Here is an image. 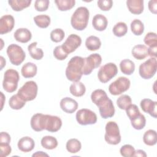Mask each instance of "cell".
Listing matches in <instances>:
<instances>
[{
  "label": "cell",
  "instance_id": "cell-43",
  "mask_svg": "<svg viewBox=\"0 0 157 157\" xmlns=\"http://www.w3.org/2000/svg\"><path fill=\"white\" fill-rule=\"evenodd\" d=\"M120 152L121 156L124 157H132L134 156L135 149L133 146L129 144H126L122 146L120 150Z\"/></svg>",
  "mask_w": 157,
  "mask_h": 157
},
{
  "label": "cell",
  "instance_id": "cell-31",
  "mask_svg": "<svg viewBox=\"0 0 157 157\" xmlns=\"http://www.w3.org/2000/svg\"><path fill=\"white\" fill-rule=\"evenodd\" d=\"M40 144L44 148L47 150H53L57 147L58 140L53 136H46L42 138Z\"/></svg>",
  "mask_w": 157,
  "mask_h": 157
},
{
  "label": "cell",
  "instance_id": "cell-27",
  "mask_svg": "<svg viewBox=\"0 0 157 157\" xmlns=\"http://www.w3.org/2000/svg\"><path fill=\"white\" fill-rule=\"evenodd\" d=\"M8 3L14 11L18 12L28 7L31 3V0H9Z\"/></svg>",
  "mask_w": 157,
  "mask_h": 157
},
{
  "label": "cell",
  "instance_id": "cell-15",
  "mask_svg": "<svg viewBox=\"0 0 157 157\" xmlns=\"http://www.w3.org/2000/svg\"><path fill=\"white\" fill-rule=\"evenodd\" d=\"M15 25V20L11 15H5L0 18V34L10 32Z\"/></svg>",
  "mask_w": 157,
  "mask_h": 157
},
{
  "label": "cell",
  "instance_id": "cell-16",
  "mask_svg": "<svg viewBox=\"0 0 157 157\" xmlns=\"http://www.w3.org/2000/svg\"><path fill=\"white\" fill-rule=\"evenodd\" d=\"M156 105V101H153L151 99L147 98L142 99L140 103L142 110L155 118H156L157 117Z\"/></svg>",
  "mask_w": 157,
  "mask_h": 157
},
{
  "label": "cell",
  "instance_id": "cell-1",
  "mask_svg": "<svg viewBox=\"0 0 157 157\" xmlns=\"http://www.w3.org/2000/svg\"><path fill=\"white\" fill-rule=\"evenodd\" d=\"M84 61V58L78 56H74L69 60L66 69V76L69 80L73 82L80 81L83 75Z\"/></svg>",
  "mask_w": 157,
  "mask_h": 157
},
{
  "label": "cell",
  "instance_id": "cell-14",
  "mask_svg": "<svg viewBox=\"0 0 157 157\" xmlns=\"http://www.w3.org/2000/svg\"><path fill=\"white\" fill-rule=\"evenodd\" d=\"M44 126L45 130L51 132H55L61 129L62 121L57 116L45 115Z\"/></svg>",
  "mask_w": 157,
  "mask_h": 157
},
{
  "label": "cell",
  "instance_id": "cell-48",
  "mask_svg": "<svg viewBox=\"0 0 157 157\" xmlns=\"http://www.w3.org/2000/svg\"><path fill=\"white\" fill-rule=\"evenodd\" d=\"M10 136L6 132H1L0 134V143L10 144Z\"/></svg>",
  "mask_w": 157,
  "mask_h": 157
},
{
  "label": "cell",
  "instance_id": "cell-53",
  "mask_svg": "<svg viewBox=\"0 0 157 157\" xmlns=\"http://www.w3.org/2000/svg\"><path fill=\"white\" fill-rule=\"evenodd\" d=\"M0 60H1V70L3 69V67L6 66V59L4 58L3 56H0Z\"/></svg>",
  "mask_w": 157,
  "mask_h": 157
},
{
  "label": "cell",
  "instance_id": "cell-25",
  "mask_svg": "<svg viewBox=\"0 0 157 157\" xmlns=\"http://www.w3.org/2000/svg\"><path fill=\"white\" fill-rule=\"evenodd\" d=\"M69 91L74 96L81 97L85 93L86 88L83 83L80 82H75L71 85Z\"/></svg>",
  "mask_w": 157,
  "mask_h": 157
},
{
  "label": "cell",
  "instance_id": "cell-50",
  "mask_svg": "<svg viewBox=\"0 0 157 157\" xmlns=\"http://www.w3.org/2000/svg\"><path fill=\"white\" fill-rule=\"evenodd\" d=\"M156 50H157V45L150 47L148 48V55L156 58Z\"/></svg>",
  "mask_w": 157,
  "mask_h": 157
},
{
  "label": "cell",
  "instance_id": "cell-6",
  "mask_svg": "<svg viewBox=\"0 0 157 157\" xmlns=\"http://www.w3.org/2000/svg\"><path fill=\"white\" fill-rule=\"evenodd\" d=\"M6 52L10 62L15 66H19L26 58V54L23 48L17 44H12L9 45Z\"/></svg>",
  "mask_w": 157,
  "mask_h": 157
},
{
  "label": "cell",
  "instance_id": "cell-29",
  "mask_svg": "<svg viewBox=\"0 0 157 157\" xmlns=\"http://www.w3.org/2000/svg\"><path fill=\"white\" fill-rule=\"evenodd\" d=\"M37 44V42H32L28 45V50L31 58L36 60H40L44 56V52L41 48H38L36 47Z\"/></svg>",
  "mask_w": 157,
  "mask_h": 157
},
{
  "label": "cell",
  "instance_id": "cell-54",
  "mask_svg": "<svg viewBox=\"0 0 157 157\" xmlns=\"http://www.w3.org/2000/svg\"><path fill=\"white\" fill-rule=\"evenodd\" d=\"M5 96H4V95L3 94V93L2 92H1V104H2V105H1V110H2V108H3V104H4V101H3V100H5Z\"/></svg>",
  "mask_w": 157,
  "mask_h": 157
},
{
  "label": "cell",
  "instance_id": "cell-37",
  "mask_svg": "<svg viewBox=\"0 0 157 157\" xmlns=\"http://www.w3.org/2000/svg\"><path fill=\"white\" fill-rule=\"evenodd\" d=\"M113 34L118 37L124 36L128 32V26L124 22H118L113 28Z\"/></svg>",
  "mask_w": 157,
  "mask_h": 157
},
{
  "label": "cell",
  "instance_id": "cell-3",
  "mask_svg": "<svg viewBox=\"0 0 157 157\" xmlns=\"http://www.w3.org/2000/svg\"><path fill=\"white\" fill-rule=\"evenodd\" d=\"M20 80V76L18 71L15 69H9L6 71L4 75L2 82V87L4 90L8 93L14 92L17 87Z\"/></svg>",
  "mask_w": 157,
  "mask_h": 157
},
{
  "label": "cell",
  "instance_id": "cell-36",
  "mask_svg": "<svg viewBox=\"0 0 157 157\" xmlns=\"http://www.w3.org/2000/svg\"><path fill=\"white\" fill-rule=\"evenodd\" d=\"M131 30L136 36H140L144 31V23L139 19H134L131 23Z\"/></svg>",
  "mask_w": 157,
  "mask_h": 157
},
{
  "label": "cell",
  "instance_id": "cell-28",
  "mask_svg": "<svg viewBox=\"0 0 157 157\" xmlns=\"http://www.w3.org/2000/svg\"><path fill=\"white\" fill-rule=\"evenodd\" d=\"M85 46L90 51H96L101 47V42L99 37L95 36H90L85 40Z\"/></svg>",
  "mask_w": 157,
  "mask_h": 157
},
{
  "label": "cell",
  "instance_id": "cell-4",
  "mask_svg": "<svg viewBox=\"0 0 157 157\" xmlns=\"http://www.w3.org/2000/svg\"><path fill=\"white\" fill-rule=\"evenodd\" d=\"M104 139L106 142L110 145H117L121 142L120 129L116 122L110 121L107 123Z\"/></svg>",
  "mask_w": 157,
  "mask_h": 157
},
{
  "label": "cell",
  "instance_id": "cell-2",
  "mask_svg": "<svg viewBox=\"0 0 157 157\" xmlns=\"http://www.w3.org/2000/svg\"><path fill=\"white\" fill-rule=\"evenodd\" d=\"M89 17L88 9L85 7H79L77 8L71 17V26L77 31H83L87 26Z\"/></svg>",
  "mask_w": 157,
  "mask_h": 157
},
{
  "label": "cell",
  "instance_id": "cell-21",
  "mask_svg": "<svg viewBox=\"0 0 157 157\" xmlns=\"http://www.w3.org/2000/svg\"><path fill=\"white\" fill-rule=\"evenodd\" d=\"M108 24L107 18L102 14L95 15L92 20V25L93 28L99 31H104Z\"/></svg>",
  "mask_w": 157,
  "mask_h": 157
},
{
  "label": "cell",
  "instance_id": "cell-35",
  "mask_svg": "<svg viewBox=\"0 0 157 157\" xmlns=\"http://www.w3.org/2000/svg\"><path fill=\"white\" fill-rule=\"evenodd\" d=\"M58 9L60 11H67L73 8L75 4V0H55Z\"/></svg>",
  "mask_w": 157,
  "mask_h": 157
},
{
  "label": "cell",
  "instance_id": "cell-45",
  "mask_svg": "<svg viewBox=\"0 0 157 157\" xmlns=\"http://www.w3.org/2000/svg\"><path fill=\"white\" fill-rule=\"evenodd\" d=\"M49 4L48 0H36L34 3V7L37 11L44 12L48 9Z\"/></svg>",
  "mask_w": 157,
  "mask_h": 157
},
{
  "label": "cell",
  "instance_id": "cell-46",
  "mask_svg": "<svg viewBox=\"0 0 157 157\" xmlns=\"http://www.w3.org/2000/svg\"><path fill=\"white\" fill-rule=\"evenodd\" d=\"M97 4L101 10L103 11H108L112 8L113 1L112 0H99L97 2Z\"/></svg>",
  "mask_w": 157,
  "mask_h": 157
},
{
  "label": "cell",
  "instance_id": "cell-5",
  "mask_svg": "<svg viewBox=\"0 0 157 157\" xmlns=\"http://www.w3.org/2000/svg\"><path fill=\"white\" fill-rule=\"evenodd\" d=\"M38 87L34 81L26 82L18 91L17 94L25 102L34 100L37 94Z\"/></svg>",
  "mask_w": 157,
  "mask_h": 157
},
{
  "label": "cell",
  "instance_id": "cell-9",
  "mask_svg": "<svg viewBox=\"0 0 157 157\" xmlns=\"http://www.w3.org/2000/svg\"><path fill=\"white\" fill-rule=\"evenodd\" d=\"M131 82L125 77H120L109 86V91L112 95L117 96L126 91L130 87Z\"/></svg>",
  "mask_w": 157,
  "mask_h": 157
},
{
  "label": "cell",
  "instance_id": "cell-47",
  "mask_svg": "<svg viewBox=\"0 0 157 157\" xmlns=\"http://www.w3.org/2000/svg\"><path fill=\"white\" fill-rule=\"evenodd\" d=\"M1 148V156L6 157L10 154L12 148L9 144H1L0 143Z\"/></svg>",
  "mask_w": 157,
  "mask_h": 157
},
{
  "label": "cell",
  "instance_id": "cell-38",
  "mask_svg": "<svg viewBox=\"0 0 157 157\" xmlns=\"http://www.w3.org/2000/svg\"><path fill=\"white\" fill-rule=\"evenodd\" d=\"M132 103V99L129 95L123 94L117 100L118 107L121 110H126V108Z\"/></svg>",
  "mask_w": 157,
  "mask_h": 157
},
{
  "label": "cell",
  "instance_id": "cell-7",
  "mask_svg": "<svg viewBox=\"0 0 157 157\" xmlns=\"http://www.w3.org/2000/svg\"><path fill=\"white\" fill-rule=\"evenodd\" d=\"M157 69L156 58L152 57L139 66V73L144 79H150L156 74Z\"/></svg>",
  "mask_w": 157,
  "mask_h": 157
},
{
  "label": "cell",
  "instance_id": "cell-18",
  "mask_svg": "<svg viewBox=\"0 0 157 157\" xmlns=\"http://www.w3.org/2000/svg\"><path fill=\"white\" fill-rule=\"evenodd\" d=\"M45 115L37 113L33 115L31 119L30 124L31 128L36 131L39 132L45 129Z\"/></svg>",
  "mask_w": 157,
  "mask_h": 157
},
{
  "label": "cell",
  "instance_id": "cell-12",
  "mask_svg": "<svg viewBox=\"0 0 157 157\" xmlns=\"http://www.w3.org/2000/svg\"><path fill=\"white\" fill-rule=\"evenodd\" d=\"M84 59L83 74L85 75L90 74L93 69L98 67L101 65L102 62V57L98 53L91 54Z\"/></svg>",
  "mask_w": 157,
  "mask_h": 157
},
{
  "label": "cell",
  "instance_id": "cell-49",
  "mask_svg": "<svg viewBox=\"0 0 157 157\" xmlns=\"http://www.w3.org/2000/svg\"><path fill=\"white\" fill-rule=\"evenodd\" d=\"M156 4H157L156 0H151L148 2V9H149L150 11L154 14H156L157 13Z\"/></svg>",
  "mask_w": 157,
  "mask_h": 157
},
{
  "label": "cell",
  "instance_id": "cell-30",
  "mask_svg": "<svg viewBox=\"0 0 157 157\" xmlns=\"http://www.w3.org/2000/svg\"><path fill=\"white\" fill-rule=\"evenodd\" d=\"M143 141L144 144L148 146H153L157 142V134L156 131L148 129L143 136Z\"/></svg>",
  "mask_w": 157,
  "mask_h": 157
},
{
  "label": "cell",
  "instance_id": "cell-20",
  "mask_svg": "<svg viewBox=\"0 0 157 157\" xmlns=\"http://www.w3.org/2000/svg\"><path fill=\"white\" fill-rule=\"evenodd\" d=\"M13 37L17 42L21 43H27L31 39L32 34L28 29L21 28L17 29L15 31Z\"/></svg>",
  "mask_w": 157,
  "mask_h": 157
},
{
  "label": "cell",
  "instance_id": "cell-10",
  "mask_svg": "<svg viewBox=\"0 0 157 157\" xmlns=\"http://www.w3.org/2000/svg\"><path fill=\"white\" fill-rule=\"evenodd\" d=\"M99 108V113L102 118L112 117L115 114V107L112 101L106 96L98 101L96 104Z\"/></svg>",
  "mask_w": 157,
  "mask_h": 157
},
{
  "label": "cell",
  "instance_id": "cell-52",
  "mask_svg": "<svg viewBox=\"0 0 157 157\" xmlns=\"http://www.w3.org/2000/svg\"><path fill=\"white\" fill-rule=\"evenodd\" d=\"M33 157L34 156H48V155L42 151H36L35 153L33 154L32 155Z\"/></svg>",
  "mask_w": 157,
  "mask_h": 157
},
{
  "label": "cell",
  "instance_id": "cell-51",
  "mask_svg": "<svg viewBox=\"0 0 157 157\" xmlns=\"http://www.w3.org/2000/svg\"><path fill=\"white\" fill-rule=\"evenodd\" d=\"M134 156H139V157H145L147 156V154L146 153L142 150H135L134 154Z\"/></svg>",
  "mask_w": 157,
  "mask_h": 157
},
{
  "label": "cell",
  "instance_id": "cell-11",
  "mask_svg": "<svg viewBox=\"0 0 157 157\" xmlns=\"http://www.w3.org/2000/svg\"><path fill=\"white\" fill-rule=\"evenodd\" d=\"M76 120L81 125L93 124L97 121V115L90 109H82L76 113Z\"/></svg>",
  "mask_w": 157,
  "mask_h": 157
},
{
  "label": "cell",
  "instance_id": "cell-40",
  "mask_svg": "<svg viewBox=\"0 0 157 157\" xmlns=\"http://www.w3.org/2000/svg\"><path fill=\"white\" fill-rule=\"evenodd\" d=\"M65 36L64 31L61 28H56L50 33V39L54 42H59Z\"/></svg>",
  "mask_w": 157,
  "mask_h": 157
},
{
  "label": "cell",
  "instance_id": "cell-8",
  "mask_svg": "<svg viewBox=\"0 0 157 157\" xmlns=\"http://www.w3.org/2000/svg\"><path fill=\"white\" fill-rule=\"evenodd\" d=\"M117 73L118 68L116 64L109 63L100 67L98 72V78L101 83H105L113 78Z\"/></svg>",
  "mask_w": 157,
  "mask_h": 157
},
{
  "label": "cell",
  "instance_id": "cell-33",
  "mask_svg": "<svg viewBox=\"0 0 157 157\" xmlns=\"http://www.w3.org/2000/svg\"><path fill=\"white\" fill-rule=\"evenodd\" d=\"M66 150L71 153L78 152L82 148L81 142L77 139H71L66 142Z\"/></svg>",
  "mask_w": 157,
  "mask_h": 157
},
{
  "label": "cell",
  "instance_id": "cell-34",
  "mask_svg": "<svg viewBox=\"0 0 157 157\" xmlns=\"http://www.w3.org/2000/svg\"><path fill=\"white\" fill-rule=\"evenodd\" d=\"M36 25L40 28H46L50 24V17L47 15H39L34 17Z\"/></svg>",
  "mask_w": 157,
  "mask_h": 157
},
{
  "label": "cell",
  "instance_id": "cell-17",
  "mask_svg": "<svg viewBox=\"0 0 157 157\" xmlns=\"http://www.w3.org/2000/svg\"><path fill=\"white\" fill-rule=\"evenodd\" d=\"M59 105L62 110L67 113L75 112L78 108L77 102L69 97L63 98L60 101Z\"/></svg>",
  "mask_w": 157,
  "mask_h": 157
},
{
  "label": "cell",
  "instance_id": "cell-32",
  "mask_svg": "<svg viewBox=\"0 0 157 157\" xmlns=\"http://www.w3.org/2000/svg\"><path fill=\"white\" fill-rule=\"evenodd\" d=\"M26 104V102L23 101L17 94L12 96L9 99V104L11 109L13 110H20L22 109Z\"/></svg>",
  "mask_w": 157,
  "mask_h": 157
},
{
  "label": "cell",
  "instance_id": "cell-23",
  "mask_svg": "<svg viewBox=\"0 0 157 157\" xmlns=\"http://www.w3.org/2000/svg\"><path fill=\"white\" fill-rule=\"evenodd\" d=\"M131 53L136 59L142 60L148 56V48L145 45L138 44L132 48Z\"/></svg>",
  "mask_w": 157,
  "mask_h": 157
},
{
  "label": "cell",
  "instance_id": "cell-41",
  "mask_svg": "<svg viewBox=\"0 0 157 157\" xmlns=\"http://www.w3.org/2000/svg\"><path fill=\"white\" fill-rule=\"evenodd\" d=\"M125 110L126 115L130 120H134L140 114L139 109L136 104H130Z\"/></svg>",
  "mask_w": 157,
  "mask_h": 157
},
{
  "label": "cell",
  "instance_id": "cell-22",
  "mask_svg": "<svg viewBox=\"0 0 157 157\" xmlns=\"http://www.w3.org/2000/svg\"><path fill=\"white\" fill-rule=\"evenodd\" d=\"M126 6L129 11L135 15H139L144 11L143 0H128Z\"/></svg>",
  "mask_w": 157,
  "mask_h": 157
},
{
  "label": "cell",
  "instance_id": "cell-39",
  "mask_svg": "<svg viewBox=\"0 0 157 157\" xmlns=\"http://www.w3.org/2000/svg\"><path fill=\"white\" fill-rule=\"evenodd\" d=\"M132 128L137 130L142 129L146 124V119L144 115L140 114L137 117L132 120H131Z\"/></svg>",
  "mask_w": 157,
  "mask_h": 157
},
{
  "label": "cell",
  "instance_id": "cell-26",
  "mask_svg": "<svg viewBox=\"0 0 157 157\" xmlns=\"http://www.w3.org/2000/svg\"><path fill=\"white\" fill-rule=\"evenodd\" d=\"M120 68L123 74L129 75L134 72L135 64L132 61L129 59H124L120 62Z\"/></svg>",
  "mask_w": 157,
  "mask_h": 157
},
{
  "label": "cell",
  "instance_id": "cell-44",
  "mask_svg": "<svg viewBox=\"0 0 157 157\" xmlns=\"http://www.w3.org/2000/svg\"><path fill=\"white\" fill-rule=\"evenodd\" d=\"M53 53L55 58L58 60H60V61L65 59L68 56V54L66 53V52L64 50L61 45L56 46L54 48Z\"/></svg>",
  "mask_w": 157,
  "mask_h": 157
},
{
  "label": "cell",
  "instance_id": "cell-42",
  "mask_svg": "<svg viewBox=\"0 0 157 157\" xmlns=\"http://www.w3.org/2000/svg\"><path fill=\"white\" fill-rule=\"evenodd\" d=\"M144 43L149 47L157 45V36L155 33H148L144 39Z\"/></svg>",
  "mask_w": 157,
  "mask_h": 157
},
{
  "label": "cell",
  "instance_id": "cell-13",
  "mask_svg": "<svg viewBox=\"0 0 157 157\" xmlns=\"http://www.w3.org/2000/svg\"><path fill=\"white\" fill-rule=\"evenodd\" d=\"M82 44L81 37L75 34H70L65 40V42L61 45L67 54L74 52Z\"/></svg>",
  "mask_w": 157,
  "mask_h": 157
},
{
  "label": "cell",
  "instance_id": "cell-19",
  "mask_svg": "<svg viewBox=\"0 0 157 157\" xmlns=\"http://www.w3.org/2000/svg\"><path fill=\"white\" fill-rule=\"evenodd\" d=\"M17 146L20 151L27 153L32 151L34 149L35 142L31 137L29 136H25L21 137L18 140Z\"/></svg>",
  "mask_w": 157,
  "mask_h": 157
},
{
  "label": "cell",
  "instance_id": "cell-24",
  "mask_svg": "<svg viewBox=\"0 0 157 157\" xmlns=\"http://www.w3.org/2000/svg\"><path fill=\"white\" fill-rule=\"evenodd\" d=\"M37 71V66L31 62L25 63L21 67V73L25 78H32L34 77Z\"/></svg>",
  "mask_w": 157,
  "mask_h": 157
}]
</instances>
